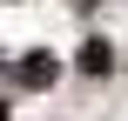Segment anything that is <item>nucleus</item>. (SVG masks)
Here are the masks:
<instances>
[{
  "mask_svg": "<svg viewBox=\"0 0 128 121\" xmlns=\"http://www.w3.org/2000/svg\"><path fill=\"white\" fill-rule=\"evenodd\" d=\"M81 67H88V74H108V67H115V47H108V40H88V47H81Z\"/></svg>",
  "mask_w": 128,
  "mask_h": 121,
  "instance_id": "obj_1",
  "label": "nucleus"
},
{
  "mask_svg": "<svg viewBox=\"0 0 128 121\" xmlns=\"http://www.w3.org/2000/svg\"><path fill=\"white\" fill-rule=\"evenodd\" d=\"M20 81H27V88H47V81H54V61H47V54H27V61H20Z\"/></svg>",
  "mask_w": 128,
  "mask_h": 121,
  "instance_id": "obj_2",
  "label": "nucleus"
},
{
  "mask_svg": "<svg viewBox=\"0 0 128 121\" xmlns=\"http://www.w3.org/2000/svg\"><path fill=\"white\" fill-rule=\"evenodd\" d=\"M74 7H101V0H74Z\"/></svg>",
  "mask_w": 128,
  "mask_h": 121,
  "instance_id": "obj_3",
  "label": "nucleus"
}]
</instances>
